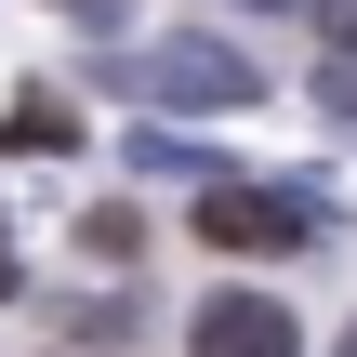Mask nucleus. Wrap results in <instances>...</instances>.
Returning <instances> with one entry per match:
<instances>
[{"mask_svg":"<svg viewBox=\"0 0 357 357\" xmlns=\"http://www.w3.org/2000/svg\"><path fill=\"white\" fill-rule=\"evenodd\" d=\"M93 79L132 93L146 119H159V106H265V53H238V40H212V26H159V40H132V53H93Z\"/></svg>","mask_w":357,"mask_h":357,"instance_id":"1","label":"nucleus"},{"mask_svg":"<svg viewBox=\"0 0 357 357\" xmlns=\"http://www.w3.org/2000/svg\"><path fill=\"white\" fill-rule=\"evenodd\" d=\"M119 159H132L146 185H159V172H172V185H225V146H199V132H159V119H146Z\"/></svg>","mask_w":357,"mask_h":357,"instance_id":"5","label":"nucleus"},{"mask_svg":"<svg viewBox=\"0 0 357 357\" xmlns=\"http://www.w3.org/2000/svg\"><path fill=\"white\" fill-rule=\"evenodd\" d=\"M265 13H305V0H265Z\"/></svg>","mask_w":357,"mask_h":357,"instance_id":"11","label":"nucleus"},{"mask_svg":"<svg viewBox=\"0 0 357 357\" xmlns=\"http://www.w3.org/2000/svg\"><path fill=\"white\" fill-rule=\"evenodd\" d=\"M13 291H26V265H13V225H0V305H13Z\"/></svg>","mask_w":357,"mask_h":357,"instance_id":"8","label":"nucleus"},{"mask_svg":"<svg viewBox=\"0 0 357 357\" xmlns=\"http://www.w3.org/2000/svg\"><path fill=\"white\" fill-rule=\"evenodd\" d=\"M331 357H357V318H344V344H331Z\"/></svg>","mask_w":357,"mask_h":357,"instance_id":"10","label":"nucleus"},{"mask_svg":"<svg viewBox=\"0 0 357 357\" xmlns=\"http://www.w3.org/2000/svg\"><path fill=\"white\" fill-rule=\"evenodd\" d=\"M305 13H318V40H331V53L357 66V0H305Z\"/></svg>","mask_w":357,"mask_h":357,"instance_id":"7","label":"nucleus"},{"mask_svg":"<svg viewBox=\"0 0 357 357\" xmlns=\"http://www.w3.org/2000/svg\"><path fill=\"white\" fill-rule=\"evenodd\" d=\"M79 252H93V265H132V252H146V212H132V199H93V212H79Z\"/></svg>","mask_w":357,"mask_h":357,"instance_id":"6","label":"nucleus"},{"mask_svg":"<svg viewBox=\"0 0 357 357\" xmlns=\"http://www.w3.org/2000/svg\"><path fill=\"white\" fill-rule=\"evenodd\" d=\"M185 357H305V318L278 291H212L185 318Z\"/></svg>","mask_w":357,"mask_h":357,"instance_id":"3","label":"nucleus"},{"mask_svg":"<svg viewBox=\"0 0 357 357\" xmlns=\"http://www.w3.org/2000/svg\"><path fill=\"white\" fill-rule=\"evenodd\" d=\"M66 13H79V26H119V0H66Z\"/></svg>","mask_w":357,"mask_h":357,"instance_id":"9","label":"nucleus"},{"mask_svg":"<svg viewBox=\"0 0 357 357\" xmlns=\"http://www.w3.org/2000/svg\"><path fill=\"white\" fill-rule=\"evenodd\" d=\"M66 146H79V106L66 93H13L0 106V159H66Z\"/></svg>","mask_w":357,"mask_h":357,"instance_id":"4","label":"nucleus"},{"mask_svg":"<svg viewBox=\"0 0 357 357\" xmlns=\"http://www.w3.org/2000/svg\"><path fill=\"white\" fill-rule=\"evenodd\" d=\"M199 238H212V252H291V238H318V199H278V185H199Z\"/></svg>","mask_w":357,"mask_h":357,"instance_id":"2","label":"nucleus"}]
</instances>
